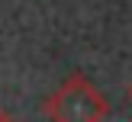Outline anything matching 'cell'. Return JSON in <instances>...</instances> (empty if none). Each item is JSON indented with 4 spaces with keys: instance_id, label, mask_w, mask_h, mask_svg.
<instances>
[{
    "instance_id": "6da1fadb",
    "label": "cell",
    "mask_w": 132,
    "mask_h": 122,
    "mask_svg": "<svg viewBox=\"0 0 132 122\" xmlns=\"http://www.w3.org/2000/svg\"><path fill=\"white\" fill-rule=\"evenodd\" d=\"M106 112H110L106 96L84 74L64 77L58 90L45 100V116L52 122H103Z\"/></svg>"
},
{
    "instance_id": "7a4b0ae2",
    "label": "cell",
    "mask_w": 132,
    "mask_h": 122,
    "mask_svg": "<svg viewBox=\"0 0 132 122\" xmlns=\"http://www.w3.org/2000/svg\"><path fill=\"white\" fill-rule=\"evenodd\" d=\"M0 122H16V119H13L10 112H3V109H0Z\"/></svg>"
},
{
    "instance_id": "3957f363",
    "label": "cell",
    "mask_w": 132,
    "mask_h": 122,
    "mask_svg": "<svg viewBox=\"0 0 132 122\" xmlns=\"http://www.w3.org/2000/svg\"><path fill=\"white\" fill-rule=\"evenodd\" d=\"M129 100H132V87H129Z\"/></svg>"
}]
</instances>
